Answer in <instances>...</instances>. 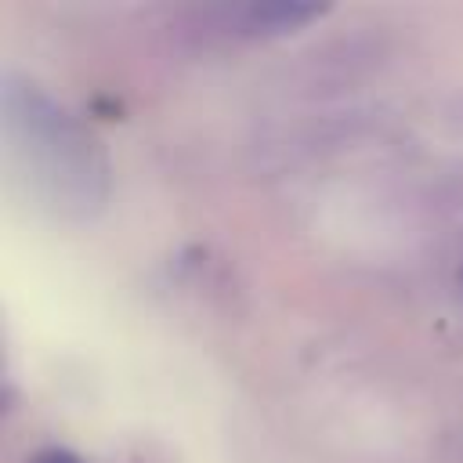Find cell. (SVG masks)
Segmentation results:
<instances>
[{"instance_id":"cell-1","label":"cell","mask_w":463,"mask_h":463,"mask_svg":"<svg viewBox=\"0 0 463 463\" xmlns=\"http://www.w3.org/2000/svg\"><path fill=\"white\" fill-rule=\"evenodd\" d=\"M4 141L25 188L58 217H94L109 199V156L90 127L40 83L4 72Z\"/></svg>"},{"instance_id":"cell-2","label":"cell","mask_w":463,"mask_h":463,"mask_svg":"<svg viewBox=\"0 0 463 463\" xmlns=\"http://www.w3.org/2000/svg\"><path fill=\"white\" fill-rule=\"evenodd\" d=\"M326 14V7L318 4H297V0H268V4H246L232 14L235 33L246 36H282V33H297L311 22H318Z\"/></svg>"},{"instance_id":"cell-3","label":"cell","mask_w":463,"mask_h":463,"mask_svg":"<svg viewBox=\"0 0 463 463\" xmlns=\"http://www.w3.org/2000/svg\"><path fill=\"white\" fill-rule=\"evenodd\" d=\"M29 463H83V459H80L72 449H58V445H54V449H43V452H36Z\"/></svg>"},{"instance_id":"cell-4","label":"cell","mask_w":463,"mask_h":463,"mask_svg":"<svg viewBox=\"0 0 463 463\" xmlns=\"http://www.w3.org/2000/svg\"><path fill=\"white\" fill-rule=\"evenodd\" d=\"M459 286H463V268H459Z\"/></svg>"}]
</instances>
